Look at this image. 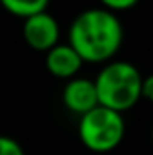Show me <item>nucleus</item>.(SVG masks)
<instances>
[{
  "mask_svg": "<svg viewBox=\"0 0 153 155\" xmlns=\"http://www.w3.org/2000/svg\"><path fill=\"white\" fill-rule=\"evenodd\" d=\"M124 29L117 16L105 7L81 11L69 27V45L88 63H108L119 52Z\"/></svg>",
  "mask_w": 153,
  "mask_h": 155,
  "instance_id": "f257e3e1",
  "label": "nucleus"
},
{
  "mask_svg": "<svg viewBox=\"0 0 153 155\" xmlns=\"http://www.w3.org/2000/svg\"><path fill=\"white\" fill-rule=\"evenodd\" d=\"M142 74L130 61L115 60L105 63L94 79L99 105L124 114L142 97Z\"/></svg>",
  "mask_w": 153,
  "mask_h": 155,
  "instance_id": "f03ea898",
  "label": "nucleus"
},
{
  "mask_svg": "<svg viewBox=\"0 0 153 155\" xmlns=\"http://www.w3.org/2000/svg\"><path fill=\"white\" fill-rule=\"evenodd\" d=\"M126 132L122 114L105 107H96L79 117L77 135L83 146L94 153H108L115 150Z\"/></svg>",
  "mask_w": 153,
  "mask_h": 155,
  "instance_id": "7ed1b4c3",
  "label": "nucleus"
},
{
  "mask_svg": "<svg viewBox=\"0 0 153 155\" xmlns=\"http://www.w3.org/2000/svg\"><path fill=\"white\" fill-rule=\"evenodd\" d=\"M22 36L31 49L38 52H49L60 41V24L50 13L43 11L24 20Z\"/></svg>",
  "mask_w": 153,
  "mask_h": 155,
  "instance_id": "20e7f679",
  "label": "nucleus"
},
{
  "mask_svg": "<svg viewBox=\"0 0 153 155\" xmlns=\"http://www.w3.org/2000/svg\"><path fill=\"white\" fill-rule=\"evenodd\" d=\"M61 101L69 112H72L79 117L88 114L96 107H99L94 79H86V78L69 79L63 92H61Z\"/></svg>",
  "mask_w": 153,
  "mask_h": 155,
  "instance_id": "39448f33",
  "label": "nucleus"
},
{
  "mask_svg": "<svg viewBox=\"0 0 153 155\" xmlns=\"http://www.w3.org/2000/svg\"><path fill=\"white\" fill-rule=\"evenodd\" d=\"M83 63L85 61L81 60V56L69 43H58L49 52H45V67L54 78L72 79L76 78Z\"/></svg>",
  "mask_w": 153,
  "mask_h": 155,
  "instance_id": "423d86ee",
  "label": "nucleus"
},
{
  "mask_svg": "<svg viewBox=\"0 0 153 155\" xmlns=\"http://www.w3.org/2000/svg\"><path fill=\"white\" fill-rule=\"evenodd\" d=\"M50 0H0L2 7L15 15V16H20V18H29L33 15H38L47 11V5H49Z\"/></svg>",
  "mask_w": 153,
  "mask_h": 155,
  "instance_id": "0eeeda50",
  "label": "nucleus"
},
{
  "mask_svg": "<svg viewBox=\"0 0 153 155\" xmlns=\"http://www.w3.org/2000/svg\"><path fill=\"white\" fill-rule=\"evenodd\" d=\"M0 155H25V152L13 137L0 135Z\"/></svg>",
  "mask_w": 153,
  "mask_h": 155,
  "instance_id": "6e6552de",
  "label": "nucleus"
},
{
  "mask_svg": "<svg viewBox=\"0 0 153 155\" xmlns=\"http://www.w3.org/2000/svg\"><path fill=\"white\" fill-rule=\"evenodd\" d=\"M103 4L105 9L112 11V13H119V11H128L132 7H135L139 4V0H99Z\"/></svg>",
  "mask_w": 153,
  "mask_h": 155,
  "instance_id": "1a4fd4ad",
  "label": "nucleus"
},
{
  "mask_svg": "<svg viewBox=\"0 0 153 155\" xmlns=\"http://www.w3.org/2000/svg\"><path fill=\"white\" fill-rule=\"evenodd\" d=\"M142 97L153 103V74L146 76L142 81Z\"/></svg>",
  "mask_w": 153,
  "mask_h": 155,
  "instance_id": "9d476101",
  "label": "nucleus"
},
{
  "mask_svg": "<svg viewBox=\"0 0 153 155\" xmlns=\"http://www.w3.org/2000/svg\"><path fill=\"white\" fill-rule=\"evenodd\" d=\"M151 143H153V126H151Z\"/></svg>",
  "mask_w": 153,
  "mask_h": 155,
  "instance_id": "9b49d317",
  "label": "nucleus"
}]
</instances>
